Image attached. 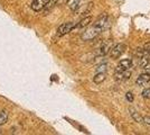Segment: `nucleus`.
I'll return each instance as SVG.
<instances>
[{"label":"nucleus","mask_w":150,"mask_h":135,"mask_svg":"<svg viewBox=\"0 0 150 135\" xmlns=\"http://www.w3.org/2000/svg\"><path fill=\"white\" fill-rule=\"evenodd\" d=\"M144 124H146V125H150V117L149 116H144Z\"/></svg>","instance_id":"obj_19"},{"label":"nucleus","mask_w":150,"mask_h":135,"mask_svg":"<svg viewBox=\"0 0 150 135\" xmlns=\"http://www.w3.org/2000/svg\"><path fill=\"white\" fill-rule=\"evenodd\" d=\"M69 0H58L57 1V4H59V5H64V4H66Z\"/></svg>","instance_id":"obj_21"},{"label":"nucleus","mask_w":150,"mask_h":135,"mask_svg":"<svg viewBox=\"0 0 150 135\" xmlns=\"http://www.w3.org/2000/svg\"><path fill=\"white\" fill-rule=\"evenodd\" d=\"M108 70V64H106L105 62L104 63H100L99 66L96 68V72H106Z\"/></svg>","instance_id":"obj_16"},{"label":"nucleus","mask_w":150,"mask_h":135,"mask_svg":"<svg viewBox=\"0 0 150 135\" xmlns=\"http://www.w3.org/2000/svg\"><path fill=\"white\" fill-rule=\"evenodd\" d=\"M102 32H103L102 28H100V27H98V26H95L93 24V26H91L90 28H88L85 32L82 34L81 37L83 41H92L95 37H98Z\"/></svg>","instance_id":"obj_1"},{"label":"nucleus","mask_w":150,"mask_h":135,"mask_svg":"<svg viewBox=\"0 0 150 135\" xmlns=\"http://www.w3.org/2000/svg\"><path fill=\"white\" fill-rule=\"evenodd\" d=\"M132 66V61L130 59H125V60H121L119 62L118 66L115 68V72H122V71L129 70Z\"/></svg>","instance_id":"obj_6"},{"label":"nucleus","mask_w":150,"mask_h":135,"mask_svg":"<svg viewBox=\"0 0 150 135\" xmlns=\"http://www.w3.org/2000/svg\"><path fill=\"white\" fill-rule=\"evenodd\" d=\"M105 78H106L105 72H96V73H95V76H94V78H93V81L96 84H100L105 80Z\"/></svg>","instance_id":"obj_11"},{"label":"nucleus","mask_w":150,"mask_h":135,"mask_svg":"<svg viewBox=\"0 0 150 135\" xmlns=\"http://www.w3.org/2000/svg\"><path fill=\"white\" fill-rule=\"evenodd\" d=\"M141 96L144 97V99H150V87L149 88H146V89L142 91Z\"/></svg>","instance_id":"obj_17"},{"label":"nucleus","mask_w":150,"mask_h":135,"mask_svg":"<svg viewBox=\"0 0 150 135\" xmlns=\"http://www.w3.org/2000/svg\"><path fill=\"white\" fill-rule=\"evenodd\" d=\"M129 110H130V114H131V117L134 119V122L139 123V124H144V117L140 115L138 111H136V110L133 109V108H129Z\"/></svg>","instance_id":"obj_10"},{"label":"nucleus","mask_w":150,"mask_h":135,"mask_svg":"<svg viewBox=\"0 0 150 135\" xmlns=\"http://www.w3.org/2000/svg\"><path fill=\"white\" fill-rule=\"evenodd\" d=\"M125 45L122 44V43L114 45L112 49H111L110 53H109V54H110V58L113 59V60L120 58V56L122 55V53L125 52Z\"/></svg>","instance_id":"obj_3"},{"label":"nucleus","mask_w":150,"mask_h":135,"mask_svg":"<svg viewBox=\"0 0 150 135\" xmlns=\"http://www.w3.org/2000/svg\"><path fill=\"white\" fill-rule=\"evenodd\" d=\"M82 0H72V2H71V5H69V8H71V10L72 11H75L79 7H80V4H81Z\"/></svg>","instance_id":"obj_15"},{"label":"nucleus","mask_w":150,"mask_h":135,"mask_svg":"<svg viewBox=\"0 0 150 135\" xmlns=\"http://www.w3.org/2000/svg\"><path fill=\"white\" fill-rule=\"evenodd\" d=\"M144 52H150V42H148V43H146L144 45Z\"/></svg>","instance_id":"obj_20"},{"label":"nucleus","mask_w":150,"mask_h":135,"mask_svg":"<svg viewBox=\"0 0 150 135\" xmlns=\"http://www.w3.org/2000/svg\"><path fill=\"white\" fill-rule=\"evenodd\" d=\"M112 47H113V42L111 39L104 41V42L101 44L100 47H99V50H98V55H103V56H105L108 53H110Z\"/></svg>","instance_id":"obj_4"},{"label":"nucleus","mask_w":150,"mask_h":135,"mask_svg":"<svg viewBox=\"0 0 150 135\" xmlns=\"http://www.w3.org/2000/svg\"><path fill=\"white\" fill-rule=\"evenodd\" d=\"M149 87H150V86H149Z\"/></svg>","instance_id":"obj_23"},{"label":"nucleus","mask_w":150,"mask_h":135,"mask_svg":"<svg viewBox=\"0 0 150 135\" xmlns=\"http://www.w3.org/2000/svg\"><path fill=\"white\" fill-rule=\"evenodd\" d=\"M91 21H92V17H85V18H83V19L79 23V24H76V28H84V27H86L91 24Z\"/></svg>","instance_id":"obj_12"},{"label":"nucleus","mask_w":150,"mask_h":135,"mask_svg":"<svg viewBox=\"0 0 150 135\" xmlns=\"http://www.w3.org/2000/svg\"><path fill=\"white\" fill-rule=\"evenodd\" d=\"M50 0H34L31 2L30 8L34 11H40V10H44V8L46 7V5L48 4Z\"/></svg>","instance_id":"obj_5"},{"label":"nucleus","mask_w":150,"mask_h":135,"mask_svg":"<svg viewBox=\"0 0 150 135\" xmlns=\"http://www.w3.org/2000/svg\"><path fill=\"white\" fill-rule=\"evenodd\" d=\"M92 7H93V2H88V5H85L84 7H79V8L75 10V13L77 14V15L88 14V13H90V10L92 9Z\"/></svg>","instance_id":"obj_9"},{"label":"nucleus","mask_w":150,"mask_h":135,"mask_svg":"<svg viewBox=\"0 0 150 135\" xmlns=\"http://www.w3.org/2000/svg\"><path fill=\"white\" fill-rule=\"evenodd\" d=\"M144 72H147V73H149L150 74V64L147 66V68H144Z\"/></svg>","instance_id":"obj_22"},{"label":"nucleus","mask_w":150,"mask_h":135,"mask_svg":"<svg viewBox=\"0 0 150 135\" xmlns=\"http://www.w3.org/2000/svg\"><path fill=\"white\" fill-rule=\"evenodd\" d=\"M150 81V74L149 73H147V72H144L142 74H140L138 79L136 80V84L138 86H144V84H148Z\"/></svg>","instance_id":"obj_7"},{"label":"nucleus","mask_w":150,"mask_h":135,"mask_svg":"<svg viewBox=\"0 0 150 135\" xmlns=\"http://www.w3.org/2000/svg\"><path fill=\"white\" fill-rule=\"evenodd\" d=\"M74 28H76V24L75 23H64L59 27L57 28V35L58 36H64L65 34H69L72 32Z\"/></svg>","instance_id":"obj_2"},{"label":"nucleus","mask_w":150,"mask_h":135,"mask_svg":"<svg viewBox=\"0 0 150 135\" xmlns=\"http://www.w3.org/2000/svg\"><path fill=\"white\" fill-rule=\"evenodd\" d=\"M115 79L118 81H125V80H128L129 78L131 77V72L129 70L122 71V72H115Z\"/></svg>","instance_id":"obj_8"},{"label":"nucleus","mask_w":150,"mask_h":135,"mask_svg":"<svg viewBox=\"0 0 150 135\" xmlns=\"http://www.w3.org/2000/svg\"><path fill=\"white\" fill-rule=\"evenodd\" d=\"M125 98H127V100L129 101V103H132L133 101V94L132 92H127V95H125Z\"/></svg>","instance_id":"obj_18"},{"label":"nucleus","mask_w":150,"mask_h":135,"mask_svg":"<svg viewBox=\"0 0 150 135\" xmlns=\"http://www.w3.org/2000/svg\"><path fill=\"white\" fill-rule=\"evenodd\" d=\"M57 1H58V0H50V1H48V4H47L46 7L44 8V13L47 14L48 11H50V10H52V9L57 5Z\"/></svg>","instance_id":"obj_13"},{"label":"nucleus","mask_w":150,"mask_h":135,"mask_svg":"<svg viewBox=\"0 0 150 135\" xmlns=\"http://www.w3.org/2000/svg\"><path fill=\"white\" fill-rule=\"evenodd\" d=\"M8 121V111L7 110H1L0 111V126L6 124Z\"/></svg>","instance_id":"obj_14"}]
</instances>
